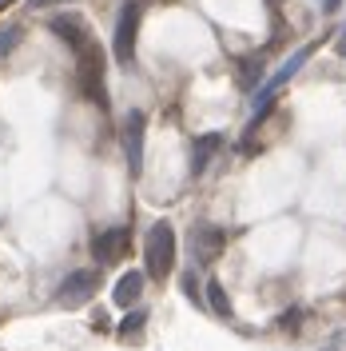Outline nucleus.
I'll list each match as a JSON object with an SVG mask.
<instances>
[{
  "instance_id": "nucleus-1",
  "label": "nucleus",
  "mask_w": 346,
  "mask_h": 351,
  "mask_svg": "<svg viewBox=\"0 0 346 351\" xmlns=\"http://www.w3.org/2000/svg\"><path fill=\"white\" fill-rule=\"evenodd\" d=\"M76 88L96 108H108V84H104V48L92 40L76 52Z\"/></svg>"
},
{
  "instance_id": "nucleus-2",
  "label": "nucleus",
  "mask_w": 346,
  "mask_h": 351,
  "mask_svg": "<svg viewBox=\"0 0 346 351\" xmlns=\"http://www.w3.org/2000/svg\"><path fill=\"white\" fill-rule=\"evenodd\" d=\"M175 252H179L175 228L168 219H155L152 232H148V240H144V263H148V276H152V280H168V276H172Z\"/></svg>"
},
{
  "instance_id": "nucleus-3",
  "label": "nucleus",
  "mask_w": 346,
  "mask_h": 351,
  "mask_svg": "<svg viewBox=\"0 0 346 351\" xmlns=\"http://www.w3.org/2000/svg\"><path fill=\"white\" fill-rule=\"evenodd\" d=\"M139 21H144V4H139V0H124L120 21H116V36H111V56H116L120 64H131V60H135Z\"/></svg>"
},
{
  "instance_id": "nucleus-4",
  "label": "nucleus",
  "mask_w": 346,
  "mask_h": 351,
  "mask_svg": "<svg viewBox=\"0 0 346 351\" xmlns=\"http://www.w3.org/2000/svg\"><path fill=\"white\" fill-rule=\"evenodd\" d=\"M128 247H131L128 228H96V236H92V256H96V263H104V267L120 263L128 256Z\"/></svg>"
},
{
  "instance_id": "nucleus-5",
  "label": "nucleus",
  "mask_w": 346,
  "mask_h": 351,
  "mask_svg": "<svg viewBox=\"0 0 346 351\" xmlns=\"http://www.w3.org/2000/svg\"><path fill=\"white\" fill-rule=\"evenodd\" d=\"M144 128H148V116L139 108H131L124 116V152H128V168L135 176L144 168Z\"/></svg>"
},
{
  "instance_id": "nucleus-6",
  "label": "nucleus",
  "mask_w": 346,
  "mask_h": 351,
  "mask_svg": "<svg viewBox=\"0 0 346 351\" xmlns=\"http://www.w3.org/2000/svg\"><path fill=\"white\" fill-rule=\"evenodd\" d=\"M96 287H100V276H96V271H72L64 284H60L56 295H60L64 307H84L88 300L96 295Z\"/></svg>"
},
{
  "instance_id": "nucleus-7",
  "label": "nucleus",
  "mask_w": 346,
  "mask_h": 351,
  "mask_svg": "<svg viewBox=\"0 0 346 351\" xmlns=\"http://www.w3.org/2000/svg\"><path fill=\"white\" fill-rule=\"evenodd\" d=\"M223 243H227V232L215 228V223H199L191 232V256L195 263H211L223 252Z\"/></svg>"
},
{
  "instance_id": "nucleus-8",
  "label": "nucleus",
  "mask_w": 346,
  "mask_h": 351,
  "mask_svg": "<svg viewBox=\"0 0 346 351\" xmlns=\"http://www.w3.org/2000/svg\"><path fill=\"white\" fill-rule=\"evenodd\" d=\"M52 32L56 36H64V44L72 48V52H80L84 44H92V32H88V24L76 16V12H64V16H56L52 21Z\"/></svg>"
},
{
  "instance_id": "nucleus-9",
  "label": "nucleus",
  "mask_w": 346,
  "mask_h": 351,
  "mask_svg": "<svg viewBox=\"0 0 346 351\" xmlns=\"http://www.w3.org/2000/svg\"><path fill=\"white\" fill-rule=\"evenodd\" d=\"M139 295H144V276L139 271H124L116 280V287H111V304L116 307H135Z\"/></svg>"
},
{
  "instance_id": "nucleus-10",
  "label": "nucleus",
  "mask_w": 346,
  "mask_h": 351,
  "mask_svg": "<svg viewBox=\"0 0 346 351\" xmlns=\"http://www.w3.org/2000/svg\"><path fill=\"white\" fill-rule=\"evenodd\" d=\"M223 148V132H207V136H199L191 148V172H207V164H211V156Z\"/></svg>"
},
{
  "instance_id": "nucleus-11",
  "label": "nucleus",
  "mask_w": 346,
  "mask_h": 351,
  "mask_svg": "<svg viewBox=\"0 0 346 351\" xmlns=\"http://www.w3.org/2000/svg\"><path fill=\"white\" fill-rule=\"evenodd\" d=\"M203 291H207V307L215 311L219 319H231V304H227V295H223V284H219V280H207Z\"/></svg>"
},
{
  "instance_id": "nucleus-12",
  "label": "nucleus",
  "mask_w": 346,
  "mask_h": 351,
  "mask_svg": "<svg viewBox=\"0 0 346 351\" xmlns=\"http://www.w3.org/2000/svg\"><path fill=\"white\" fill-rule=\"evenodd\" d=\"M259 68H263V56H251V60L243 64V72H239V84H243V88H255V84H259V76H263Z\"/></svg>"
},
{
  "instance_id": "nucleus-13",
  "label": "nucleus",
  "mask_w": 346,
  "mask_h": 351,
  "mask_svg": "<svg viewBox=\"0 0 346 351\" xmlns=\"http://www.w3.org/2000/svg\"><path fill=\"white\" fill-rule=\"evenodd\" d=\"M16 40H21V28H4V32H0V56H8V52L16 48Z\"/></svg>"
},
{
  "instance_id": "nucleus-14",
  "label": "nucleus",
  "mask_w": 346,
  "mask_h": 351,
  "mask_svg": "<svg viewBox=\"0 0 346 351\" xmlns=\"http://www.w3.org/2000/svg\"><path fill=\"white\" fill-rule=\"evenodd\" d=\"M139 328H144V311H131L128 319H124V335H128V339H131V335H135V331H139Z\"/></svg>"
},
{
  "instance_id": "nucleus-15",
  "label": "nucleus",
  "mask_w": 346,
  "mask_h": 351,
  "mask_svg": "<svg viewBox=\"0 0 346 351\" xmlns=\"http://www.w3.org/2000/svg\"><path fill=\"white\" fill-rule=\"evenodd\" d=\"M32 8H52V4H72V0H28Z\"/></svg>"
},
{
  "instance_id": "nucleus-16",
  "label": "nucleus",
  "mask_w": 346,
  "mask_h": 351,
  "mask_svg": "<svg viewBox=\"0 0 346 351\" xmlns=\"http://www.w3.org/2000/svg\"><path fill=\"white\" fill-rule=\"evenodd\" d=\"M338 8V0H326V12H334Z\"/></svg>"
},
{
  "instance_id": "nucleus-17",
  "label": "nucleus",
  "mask_w": 346,
  "mask_h": 351,
  "mask_svg": "<svg viewBox=\"0 0 346 351\" xmlns=\"http://www.w3.org/2000/svg\"><path fill=\"white\" fill-rule=\"evenodd\" d=\"M8 4H12V0H0V12H4V8H8Z\"/></svg>"
},
{
  "instance_id": "nucleus-18",
  "label": "nucleus",
  "mask_w": 346,
  "mask_h": 351,
  "mask_svg": "<svg viewBox=\"0 0 346 351\" xmlns=\"http://www.w3.org/2000/svg\"><path fill=\"white\" fill-rule=\"evenodd\" d=\"M343 52H346V36H343Z\"/></svg>"
}]
</instances>
